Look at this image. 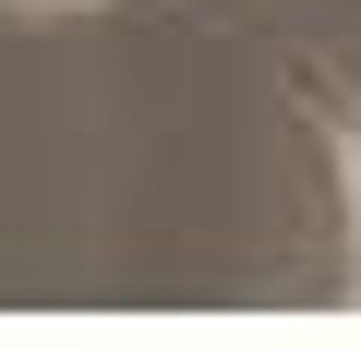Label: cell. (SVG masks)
Segmentation results:
<instances>
[{"mask_svg":"<svg viewBox=\"0 0 361 349\" xmlns=\"http://www.w3.org/2000/svg\"><path fill=\"white\" fill-rule=\"evenodd\" d=\"M301 109L325 121V145H337V169H349V217H361V97L325 85V73H301Z\"/></svg>","mask_w":361,"mask_h":349,"instance_id":"obj_1","label":"cell"},{"mask_svg":"<svg viewBox=\"0 0 361 349\" xmlns=\"http://www.w3.org/2000/svg\"><path fill=\"white\" fill-rule=\"evenodd\" d=\"M13 13H61V0H13Z\"/></svg>","mask_w":361,"mask_h":349,"instance_id":"obj_2","label":"cell"}]
</instances>
